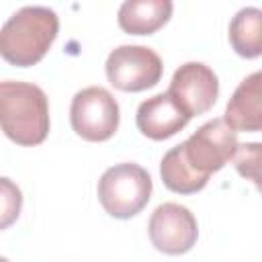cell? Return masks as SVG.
<instances>
[{"label":"cell","mask_w":262,"mask_h":262,"mask_svg":"<svg viewBox=\"0 0 262 262\" xmlns=\"http://www.w3.org/2000/svg\"><path fill=\"white\" fill-rule=\"evenodd\" d=\"M223 121L233 131L256 133L262 129V74L254 72L239 82L231 94Z\"/></svg>","instance_id":"cell-10"},{"label":"cell","mask_w":262,"mask_h":262,"mask_svg":"<svg viewBox=\"0 0 262 262\" xmlns=\"http://www.w3.org/2000/svg\"><path fill=\"white\" fill-rule=\"evenodd\" d=\"M237 145L235 131L223 119H213L201 125L178 147L190 170L209 180L213 172H219L229 160H233Z\"/></svg>","instance_id":"cell-4"},{"label":"cell","mask_w":262,"mask_h":262,"mask_svg":"<svg viewBox=\"0 0 262 262\" xmlns=\"http://www.w3.org/2000/svg\"><path fill=\"white\" fill-rule=\"evenodd\" d=\"M188 121L190 119L178 108V104L170 98L168 92H160L143 100L137 106V115H135L137 129L145 137L156 139V141L176 135L188 125Z\"/></svg>","instance_id":"cell-9"},{"label":"cell","mask_w":262,"mask_h":262,"mask_svg":"<svg viewBox=\"0 0 262 262\" xmlns=\"http://www.w3.org/2000/svg\"><path fill=\"white\" fill-rule=\"evenodd\" d=\"M170 0H127L119 8V27L129 35H151L172 16Z\"/></svg>","instance_id":"cell-11"},{"label":"cell","mask_w":262,"mask_h":262,"mask_svg":"<svg viewBox=\"0 0 262 262\" xmlns=\"http://www.w3.org/2000/svg\"><path fill=\"white\" fill-rule=\"evenodd\" d=\"M104 70L117 90L141 92L160 82L164 66L160 55L145 45H121L108 53Z\"/></svg>","instance_id":"cell-6"},{"label":"cell","mask_w":262,"mask_h":262,"mask_svg":"<svg viewBox=\"0 0 262 262\" xmlns=\"http://www.w3.org/2000/svg\"><path fill=\"white\" fill-rule=\"evenodd\" d=\"M229 43L233 51L246 59L262 53V10L248 6L237 10L229 23Z\"/></svg>","instance_id":"cell-12"},{"label":"cell","mask_w":262,"mask_h":262,"mask_svg":"<svg viewBox=\"0 0 262 262\" xmlns=\"http://www.w3.org/2000/svg\"><path fill=\"white\" fill-rule=\"evenodd\" d=\"M59 31L55 10L23 6L0 29V55L10 66L29 68L45 57Z\"/></svg>","instance_id":"cell-1"},{"label":"cell","mask_w":262,"mask_h":262,"mask_svg":"<svg viewBox=\"0 0 262 262\" xmlns=\"http://www.w3.org/2000/svg\"><path fill=\"white\" fill-rule=\"evenodd\" d=\"M0 262H8V260H6V258H4V256H0Z\"/></svg>","instance_id":"cell-16"},{"label":"cell","mask_w":262,"mask_h":262,"mask_svg":"<svg viewBox=\"0 0 262 262\" xmlns=\"http://www.w3.org/2000/svg\"><path fill=\"white\" fill-rule=\"evenodd\" d=\"M23 209V192L20 188L10 180L0 176V231L10 227Z\"/></svg>","instance_id":"cell-14"},{"label":"cell","mask_w":262,"mask_h":262,"mask_svg":"<svg viewBox=\"0 0 262 262\" xmlns=\"http://www.w3.org/2000/svg\"><path fill=\"white\" fill-rule=\"evenodd\" d=\"M151 196V176L133 162L115 164L98 180V201L115 219L135 217Z\"/></svg>","instance_id":"cell-3"},{"label":"cell","mask_w":262,"mask_h":262,"mask_svg":"<svg viewBox=\"0 0 262 262\" xmlns=\"http://www.w3.org/2000/svg\"><path fill=\"white\" fill-rule=\"evenodd\" d=\"M0 129L18 145H39L49 133V102L31 82H0Z\"/></svg>","instance_id":"cell-2"},{"label":"cell","mask_w":262,"mask_h":262,"mask_svg":"<svg viewBox=\"0 0 262 262\" xmlns=\"http://www.w3.org/2000/svg\"><path fill=\"white\" fill-rule=\"evenodd\" d=\"M168 94L188 119L194 115H203L217 102V74L201 61L182 63L172 76Z\"/></svg>","instance_id":"cell-8"},{"label":"cell","mask_w":262,"mask_h":262,"mask_svg":"<svg viewBox=\"0 0 262 262\" xmlns=\"http://www.w3.org/2000/svg\"><path fill=\"white\" fill-rule=\"evenodd\" d=\"M233 162L237 172L244 178H250L258 184V162H260V143H242L233 154Z\"/></svg>","instance_id":"cell-15"},{"label":"cell","mask_w":262,"mask_h":262,"mask_svg":"<svg viewBox=\"0 0 262 262\" xmlns=\"http://www.w3.org/2000/svg\"><path fill=\"white\" fill-rule=\"evenodd\" d=\"M160 174H162V182L168 190L178 192V194H192L199 192L207 186L209 180L201 178L199 174H194L190 170V166L184 162L180 147H172L170 151L164 154L162 162H160Z\"/></svg>","instance_id":"cell-13"},{"label":"cell","mask_w":262,"mask_h":262,"mask_svg":"<svg viewBox=\"0 0 262 262\" xmlns=\"http://www.w3.org/2000/svg\"><path fill=\"white\" fill-rule=\"evenodd\" d=\"M70 123L82 139L106 141L119 129V102L102 86L82 88L72 98Z\"/></svg>","instance_id":"cell-5"},{"label":"cell","mask_w":262,"mask_h":262,"mask_svg":"<svg viewBox=\"0 0 262 262\" xmlns=\"http://www.w3.org/2000/svg\"><path fill=\"white\" fill-rule=\"evenodd\" d=\"M147 233L156 250L178 256L192 250L199 237V225L194 215L184 205L162 203L149 217Z\"/></svg>","instance_id":"cell-7"}]
</instances>
